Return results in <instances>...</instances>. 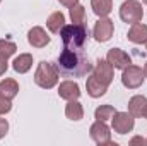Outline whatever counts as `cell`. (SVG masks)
I'll return each instance as SVG.
<instances>
[{
	"instance_id": "4fadbf2b",
	"label": "cell",
	"mask_w": 147,
	"mask_h": 146,
	"mask_svg": "<svg viewBox=\"0 0 147 146\" xmlns=\"http://www.w3.org/2000/svg\"><path fill=\"white\" fill-rule=\"evenodd\" d=\"M86 89H87V95L91 98H101L103 95H106L108 91V86L105 83H101L94 74L91 77H87V83H86Z\"/></svg>"
},
{
	"instance_id": "5bb4252c",
	"label": "cell",
	"mask_w": 147,
	"mask_h": 146,
	"mask_svg": "<svg viewBox=\"0 0 147 146\" xmlns=\"http://www.w3.org/2000/svg\"><path fill=\"white\" fill-rule=\"evenodd\" d=\"M128 41L135 43V45H142L147 41V24H142V23H134L132 28L128 29Z\"/></svg>"
},
{
	"instance_id": "3957f363",
	"label": "cell",
	"mask_w": 147,
	"mask_h": 146,
	"mask_svg": "<svg viewBox=\"0 0 147 146\" xmlns=\"http://www.w3.org/2000/svg\"><path fill=\"white\" fill-rule=\"evenodd\" d=\"M58 77H60V71L55 64L51 62H39L36 67V72H34V83H36L39 88L43 89H51L57 83H58Z\"/></svg>"
},
{
	"instance_id": "2e32d148",
	"label": "cell",
	"mask_w": 147,
	"mask_h": 146,
	"mask_svg": "<svg viewBox=\"0 0 147 146\" xmlns=\"http://www.w3.org/2000/svg\"><path fill=\"white\" fill-rule=\"evenodd\" d=\"M12 67H14V71H16V72L26 74L31 67H33V55H29V53H21L19 57H16V59H14Z\"/></svg>"
},
{
	"instance_id": "277c9868",
	"label": "cell",
	"mask_w": 147,
	"mask_h": 146,
	"mask_svg": "<svg viewBox=\"0 0 147 146\" xmlns=\"http://www.w3.org/2000/svg\"><path fill=\"white\" fill-rule=\"evenodd\" d=\"M120 17L125 23H140L144 17V9L139 0H125L120 7Z\"/></svg>"
},
{
	"instance_id": "9c48e42d",
	"label": "cell",
	"mask_w": 147,
	"mask_h": 146,
	"mask_svg": "<svg viewBox=\"0 0 147 146\" xmlns=\"http://www.w3.org/2000/svg\"><path fill=\"white\" fill-rule=\"evenodd\" d=\"M106 60L113 65V69H121V71H123L127 65H130V64H132V60H130L128 53H127V52H123V50H120V48H111V50H108Z\"/></svg>"
},
{
	"instance_id": "6da1fadb",
	"label": "cell",
	"mask_w": 147,
	"mask_h": 146,
	"mask_svg": "<svg viewBox=\"0 0 147 146\" xmlns=\"http://www.w3.org/2000/svg\"><path fill=\"white\" fill-rule=\"evenodd\" d=\"M57 67L65 77H84L92 71V64L89 57L82 52V48H63L58 55Z\"/></svg>"
},
{
	"instance_id": "83f0119b",
	"label": "cell",
	"mask_w": 147,
	"mask_h": 146,
	"mask_svg": "<svg viewBox=\"0 0 147 146\" xmlns=\"http://www.w3.org/2000/svg\"><path fill=\"white\" fill-rule=\"evenodd\" d=\"M58 2H60L62 5H65V7H69V9H70L72 5H75V3H79V0H58Z\"/></svg>"
},
{
	"instance_id": "484cf974",
	"label": "cell",
	"mask_w": 147,
	"mask_h": 146,
	"mask_svg": "<svg viewBox=\"0 0 147 146\" xmlns=\"http://www.w3.org/2000/svg\"><path fill=\"white\" fill-rule=\"evenodd\" d=\"M7 131H9V122L5 119H0V139L7 134Z\"/></svg>"
},
{
	"instance_id": "8fae6325",
	"label": "cell",
	"mask_w": 147,
	"mask_h": 146,
	"mask_svg": "<svg viewBox=\"0 0 147 146\" xmlns=\"http://www.w3.org/2000/svg\"><path fill=\"white\" fill-rule=\"evenodd\" d=\"M28 41L33 48H43L50 43V36L46 35V31L39 26H34L28 31Z\"/></svg>"
},
{
	"instance_id": "cb8c5ba5",
	"label": "cell",
	"mask_w": 147,
	"mask_h": 146,
	"mask_svg": "<svg viewBox=\"0 0 147 146\" xmlns=\"http://www.w3.org/2000/svg\"><path fill=\"white\" fill-rule=\"evenodd\" d=\"M12 110V100L5 98L2 93H0V115H5Z\"/></svg>"
},
{
	"instance_id": "52a82bcc",
	"label": "cell",
	"mask_w": 147,
	"mask_h": 146,
	"mask_svg": "<svg viewBox=\"0 0 147 146\" xmlns=\"http://www.w3.org/2000/svg\"><path fill=\"white\" fill-rule=\"evenodd\" d=\"M89 134L92 138V141L99 146H105V145H111V132H110V127L106 126V122L103 120H96L91 129H89Z\"/></svg>"
},
{
	"instance_id": "d6a6232c",
	"label": "cell",
	"mask_w": 147,
	"mask_h": 146,
	"mask_svg": "<svg viewBox=\"0 0 147 146\" xmlns=\"http://www.w3.org/2000/svg\"><path fill=\"white\" fill-rule=\"evenodd\" d=\"M146 143H147V139H146Z\"/></svg>"
},
{
	"instance_id": "8992f818",
	"label": "cell",
	"mask_w": 147,
	"mask_h": 146,
	"mask_svg": "<svg viewBox=\"0 0 147 146\" xmlns=\"http://www.w3.org/2000/svg\"><path fill=\"white\" fill-rule=\"evenodd\" d=\"M111 126L115 132L128 134L135 126V117L130 112H115V115L111 117Z\"/></svg>"
},
{
	"instance_id": "f1b7e54d",
	"label": "cell",
	"mask_w": 147,
	"mask_h": 146,
	"mask_svg": "<svg viewBox=\"0 0 147 146\" xmlns=\"http://www.w3.org/2000/svg\"><path fill=\"white\" fill-rule=\"evenodd\" d=\"M144 76H146V77H147V64H146V65H144Z\"/></svg>"
},
{
	"instance_id": "7402d4cb",
	"label": "cell",
	"mask_w": 147,
	"mask_h": 146,
	"mask_svg": "<svg viewBox=\"0 0 147 146\" xmlns=\"http://www.w3.org/2000/svg\"><path fill=\"white\" fill-rule=\"evenodd\" d=\"M115 112H116V110L113 108L111 105H101V107H98V108H96V112H94V117H96L98 120L106 122V120H110L111 117L115 115Z\"/></svg>"
},
{
	"instance_id": "9a60e30c",
	"label": "cell",
	"mask_w": 147,
	"mask_h": 146,
	"mask_svg": "<svg viewBox=\"0 0 147 146\" xmlns=\"http://www.w3.org/2000/svg\"><path fill=\"white\" fill-rule=\"evenodd\" d=\"M146 105H147V98L144 95H135L130 98L128 102V112L137 119V117H142L144 115V110H146Z\"/></svg>"
},
{
	"instance_id": "d4e9b609",
	"label": "cell",
	"mask_w": 147,
	"mask_h": 146,
	"mask_svg": "<svg viewBox=\"0 0 147 146\" xmlns=\"http://www.w3.org/2000/svg\"><path fill=\"white\" fill-rule=\"evenodd\" d=\"M7 60H9V59L0 53V76H3V74L7 72V67H9V62H7Z\"/></svg>"
},
{
	"instance_id": "7c38bea8",
	"label": "cell",
	"mask_w": 147,
	"mask_h": 146,
	"mask_svg": "<svg viewBox=\"0 0 147 146\" xmlns=\"http://www.w3.org/2000/svg\"><path fill=\"white\" fill-rule=\"evenodd\" d=\"M58 96L63 98V100H67V102L79 100V96H80V88H79V84L74 83V81H63V83H60V86H58Z\"/></svg>"
},
{
	"instance_id": "4dcf8cb0",
	"label": "cell",
	"mask_w": 147,
	"mask_h": 146,
	"mask_svg": "<svg viewBox=\"0 0 147 146\" xmlns=\"http://www.w3.org/2000/svg\"><path fill=\"white\" fill-rule=\"evenodd\" d=\"M142 2H144V3H146V5H147V0H142Z\"/></svg>"
},
{
	"instance_id": "7a4b0ae2",
	"label": "cell",
	"mask_w": 147,
	"mask_h": 146,
	"mask_svg": "<svg viewBox=\"0 0 147 146\" xmlns=\"http://www.w3.org/2000/svg\"><path fill=\"white\" fill-rule=\"evenodd\" d=\"M60 36L67 48H82L89 33L84 23L82 24H65L60 31Z\"/></svg>"
},
{
	"instance_id": "ffe728a7",
	"label": "cell",
	"mask_w": 147,
	"mask_h": 146,
	"mask_svg": "<svg viewBox=\"0 0 147 146\" xmlns=\"http://www.w3.org/2000/svg\"><path fill=\"white\" fill-rule=\"evenodd\" d=\"M65 115H67V119L77 122V120H80V119L84 117V108H82V105H80L77 100H72V102H69L67 107H65Z\"/></svg>"
},
{
	"instance_id": "5b68a950",
	"label": "cell",
	"mask_w": 147,
	"mask_h": 146,
	"mask_svg": "<svg viewBox=\"0 0 147 146\" xmlns=\"http://www.w3.org/2000/svg\"><path fill=\"white\" fill-rule=\"evenodd\" d=\"M144 79H146V76H144V69L139 67V65L130 64V65H127V67L123 69L121 83H123V86L128 88V89H135V88L142 86Z\"/></svg>"
},
{
	"instance_id": "44dd1931",
	"label": "cell",
	"mask_w": 147,
	"mask_h": 146,
	"mask_svg": "<svg viewBox=\"0 0 147 146\" xmlns=\"http://www.w3.org/2000/svg\"><path fill=\"white\" fill-rule=\"evenodd\" d=\"M84 17H86V9H84V5L75 3V5L70 7V19H72L74 24H82V23H84Z\"/></svg>"
},
{
	"instance_id": "836d02e7",
	"label": "cell",
	"mask_w": 147,
	"mask_h": 146,
	"mask_svg": "<svg viewBox=\"0 0 147 146\" xmlns=\"http://www.w3.org/2000/svg\"><path fill=\"white\" fill-rule=\"evenodd\" d=\"M0 2H2V0H0Z\"/></svg>"
},
{
	"instance_id": "d6986e66",
	"label": "cell",
	"mask_w": 147,
	"mask_h": 146,
	"mask_svg": "<svg viewBox=\"0 0 147 146\" xmlns=\"http://www.w3.org/2000/svg\"><path fill=\"white\" fill-rule=\"evenodd\" d=\"M65 26V16L62 12H53L50 14V17L46 19V28L51 33H60L62 28Z\"/></svg>"
},
{
	"instance_id": "30bf717a",
	"label": "cell",
	"mask_w": 147,
	"mask_h": 146,
	"mask_svg": "<svg viewBox=\"0 0 147 146\" xmlns=\"http://www.w3.org/2000/svg\"><path fill=\"white\" fill-rule=\"evenodd\" d=\"M92 71H94V76H96L101 83H105L106 86L111 84L115 72H113V65H111L108 60H101V59H99V60L96 62V65L92 67Z\"/></svg>"
},
{
	"instance_id": "ac0fdd59",
	"label": "cell",
	"mask_w": 147,
	"mask_h": 146,
	"mask_svg": "<svg viewBox=\"0 0 147 146\" xmlns=\"http://www.w3.org/2000/svg\"><path fill=\"white\" fill-rule=\"evenodd\" d=\"M91 7L98 17H106L113 10V0H91Z\"/></svg>"
},
{
	"instance_id": "ba28073f",
	"label": "cell",
	"mask_w": 147,
	"mask_h": 146,
	"mask_svg": "<svg viewBox=\"0 0 147 146\" xmlns=\"http://www.w3.org/2000/svg\"><path fill=\"white\" fill-rule=\"evenodd\" d=\"M113 31H115V24H113L111 19H108V16H106V17H101V19L96 23V26H94V29H92V35H94V40H96V41L106 43V41L113 36Z\"/></svg>"
},
{
	"instance_id": "1f68e13d",
	"label": "cell",
	"mask_w": 147,
	"mask_h": 146,
	"mask_svg": "<svg viewBox=\"0 0 147 146\" xmlns=\"http://www.w3.org/2000/svg\"><path fill=\"white\" fill-rule=\"evenodd\" d=\"M146 46H147V41H146Z\"/></svg>"
},
{
	"instance_id": "603a6c76",
	"label": "cell",
	"mask_w": 147,
	"mask_h": 146,
	"mask_svg": "<svg viewBox=\"0 0 147 146\" xmlns=\"http://www.w3.org/2000/svg\"><path fill=\"white\" fill-rule=\"evenodd\" d=\"M16 50H17L16 43H12L10 40H0V53H2V55H5V57L9 59L10 55L16 53Z\"/></svg>"
},
{
	"instance_id": "f546056e",
	"label": "cell",
	"mask_w": 147,
	"mask_h": 146,
	"mask_svg": "<svg viewBox=\"0 0 147 146\" xmlns=\"http://www.w3.org/2000/svg\"><path fill=\"white\" fill-rule=\"evenodd\" d=\"M142 117H146L147 119V105H146V110H144V115H142Z\"/></svg>"
},
{
	"instance_id": "4316f807",
	"label": "cell",
	"mask_w": 147,
	"mask_h": 146,
	"mask_svg": "<svg viewBox=\"0 0 147 146\" xmlns=\"http://www.w3.org/2000/svg\"><path fill=\"white\" fill-rule=\"evenodd\" d=\"M130 145H146V139L140 138V136H137V138H132L130 139Z\"/></svg>"
},
{
	"instance_id": "e0dca14e",
	"label": "cell",
	"mask_w": 147,
	"mask_h": 146,
	"mask_svg": "<svg viewBox=\"0 0 147 146\" xmlns=\"http://www.w3.org/2000/svg\"><path fill=\"white\" fill-rule=\"evenodd\" d=\"M0 93L9 98V100H14L19 93V84L16 79H2L0 81Z\"/></svg>"
}]
</instances>
